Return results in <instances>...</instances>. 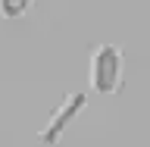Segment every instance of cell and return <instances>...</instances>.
Listing matches in <instances>:
<instances>
[{
	"mask_svg": "<svg viewBox=\"0 0 150 147\" xmlns=\"http://www.w3.org/2000/svg\"><path fill=\"white\" fill-rule=\"evenodd\" d=\"M31 6V0H0V13L6 19H16V16H22L25 9Z\"/></svg>",
	"mask_w": 150,
	"mask_h": 147,
	"instance_id": "cell-3",
	"label": "cell"
},
{
	"mask_svg": "<svg viewBox=\"0 0 150 147\" xmlns=\"http://www.w3.org/2000/svg\"><path fill=\"white\" fill-rule=\"evenodd\" d=\"M84 107H88V94H78V91H75V94H66V100L56 107V113L50 116V122L41 129L38 138L44 141V144H56V141L63 138V131L78 119V113H81Z\"/></svg>",
	"mask_w": 150,
	"mask_h": 147,
	"instance_id": "cell-2",
	"label": "cell"
},
{
	"mask_svg": "<svg viewBox=\"0 0 150 147\" xmlns=\"http://www.w3.org/2000/svg\"><path fill=\"white\" fill-rule=\"evenodd\" d=\"M122 82V53L119 47L103 44L91 56V88L100 94H112Z\"/></svg>",
	"mask_w": 150,
	"mask_h": 147,
	"instance_id": "cell-1",
	"label": "cell"
}]
</instances>
